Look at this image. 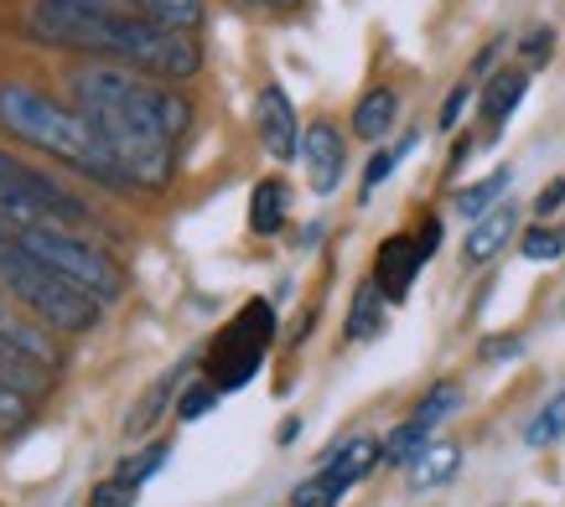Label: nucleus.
Listing matches in <instances>:
<instances>
[{
    "label": "nucleus",
    "mask_w": 565,
    "mask_h": 507,
    "mask_svg": "<svg viewBox=\"0 0 565 507\" xmlns=\"http://www.w3.org/2000/svg\"><path fill=\"white\" fill-rule=\"evenodd\" d=\"M524 353V337H488L482 342V363H509Z\"/></svg>",
    "instance_id": "nucleus-33"
},
{
    "label": "nucleus",
    "mask_w": 565,
    "mask_h": 507,
    "mask_svg": "<svg viewBox=\"0 0 565 507\" xmlns=\"http://www.w3.org/2000/svg\"><path fill=\"white\" fill-rule=\"evenodd\" d=\"M52 6H68L84 17H140V0H52Z\"/></svg>",
    "instance_id": "nucleus-29"
},
{
    "label": "nucleus",
    "mask_w": 565,
    "mask_h": 507,
    "mask_svg": "<svg viewBox=\"0 0 565 507\" xmlns=\"http://www.w3.org/2000/svg\"><path fill=\"white\" fill-rule=\"evenodd\" d=\"M420 249H415V234H394L379 244L374 254V285L384 290V301H405L415 285V274H420Z\"/></svg>",
    "instance_id": "nucleus-10"
},
{
    "label": "nucleus",
    "mask_w": 565,
    "mask_h": 507,
    "mask_svg": "<svg viewBox=\"0 0 565 507\" xmlns=\"http://www.w3.org/2000/svg\"><path fill=\"white\" fill-rule=\"evenodd\" d=\"M140 492L125 487V482H99V487L88 492V507H136Z\"/></svg>",
    "instance_id": "nucleus-31"
},
{
    "label": "nucleus",
    "mask_w": 565,
    "mask_h": 507,
    "mask_svg": "<svg viewBox=\"0 0 565 507\" xmlns=\"http://www.w3.org/2000/svg\"><path fill=\"white\" fill-rule=\"evenodd\" d=\"M384 290L374 285V280H363L359 290H353V305H348V322H343V332H348V342H369V337H379L384 332Z\"/></svg>",
    "instance_id": "nucleus-14"
},
{
    "label": "nucleus",
    "mask_w": 565,
    "mask_h": 507,
    "mask_svg": "<svg viewBox=\"0 0 565 507\" xmlns=\"http://www.w3.org/2000/svg\"><path fill=\"white\" fill-rule=\"evenodd\" d=\"M561 207H565V176H555V182L534 197V213H540V218H550V213H561Z\"/></svg>",
    "instance_id": "nucleus-34"
},
{
    "label": "nucleus",
    "mask_w": 565,
    "mask_h": 507,
    "mask_svg": "<svg viewBox=\"0 0 565 507\" xmlns=\"http://www.w3.org/2000/svg\"><path fill=\"white\" fill-rule=\"evenodd\" d=\"M411 145H420V130H411V136L399 140V145H390V151H379L374 161L363 166V186H359V197H363V203H369V197H374L379 186L390 182V171L399 166V161H405V151H411Z\"/></svg>",
    "instance_id": "nucleus-23"
},
{
    "label": "nucleus",
    "mask_w": 565,
    "mask_h": 507,
    "mask_svg": "<svg viewBox=\"0 0 565 507\" xmlns=\"http://www.w3.org/2000/svg\"><path fill=\"white\" fill-rule=\"evenodd\" d=\"M167 461H172V445H167V440H156V445H146L140 456L120 461V472H115V482H125V487H136V492H140L156 472H161V466H167Z\"/></svg>",
    "instance_id": "nucleus-22"
},
{
    "label": "nucleus",
    "mask_w": 565,
    "mask_h": 507,
    "mask_svg": "<svg viewBox=\"0 0 565 507\" xmlns=\"http://www.w3.org/2000/svg\"><path fill=\"white\" fill-rule=\"evenodd\" d=\"M296 435H301V420H286V424H280V435H275V440H280V445H291Z\"/></svg>",
    "instance_id": "nucleus-38"
},
{
    "label": "nucleus",
    "mask_w": 565,
    "mask_h": 507,
    "mask_svg": "<svg viewBox=\"0 0 565 507\" xmlns=\"http://www.w3.org/2000/svg\"><path fill=\"white\" fill-rule=\"evenodd\" d=\"M467 99H472V78H467V84H457L451 94H446V104H441V115H436V125H441V130H457V119H462Z\"/></svg>",
    "instance_id": "nucleus-32"
},
{
    "label": "nucleus",
    "mask_w": 565,
    "mask_h": 507,
    "mask_svg": "<svg viewBox=\"0 0 565 507\" xmlns=\"http://www.w3.org/2000/svg\"><path fill=\"white\" fill-rule=\"evenodd\" d=\"M379 461H384V440H374V435H353V440H343V445H332L322 461V472L307 476V482L291 492V507H338L363 476L374 472Z\"/></svg>",
    "instance_id": "nucleus-6"
},
{
    "label": "nucleus",
    "mask_w": 565,
    "mask_h": 507,
    "mask_svg": "<svg viewBox=\"0 0 565 507\" xmlns=\"http://www.w3.org/2000/svg\"><path fill=\"white\" fill-rule=\"evenodd\" d=\"M519 52H524V63H530V68H545L550 52H555V32H550V26H534V32L519 42Z\"/></svg>",
    "instance_id": "nucleus-30"
},
{
    "label": "nucleus",
    "mask_w": 565,
    "mask_h": 507,
    "mask_svg": "<svg viewBox=\"0 0 565 507\" xmlns=\"http://www.w3.org/2000/svg\"><path fill=\"white\" fill-rule=\"evenodd\" d=\"M249 228L259 238H275L286 228V182H275V176L255 182V192H249Z\"/></svg>",
    "instance_id": "nucleus-15"
},
{
    "label": "nucleus",
    "mask_w": 565,
    "mask_h": 507,
    "mask_svg": "<svg viewBox=\"0 0 565 507\" xmlns=\"http://www.w3.org/2000/svg\"><path fill=\"white\" fill-rule=\"evenodd\" d=\"M26 32L36 42H52V47L109 57L120 68H136L146 78H156V84H177V78H192L203 68L198 32H172V26H156L146 17H84V11H68V6L36 0Z\"/></svg>",
    "instance_id": "nucleus-1"
},
{
    "label": "nucleus",
    "mask_w": 565,
    "mask_h": 507,
    "mask_svg": "<svg viewBox=\"0 0 565 507\" xmlns=\"http://www.w3.org/2000/svg\"><path fill=\"white\" fill-rule=\"evenodd\" d=\"M509 182H514V166L488 171L482 182H472V186H462V192H457V213L478 223L482 213H493V207L503 203V197H509Z\"/></svg>",
    "instance_id": "nucleus-17"
},
{
    "label": "nucleus",
    "mask_w": 565,
    "mask_h": 507,
    "mask_svg": "<svg viewBox=\"0 0 565 507\" xmlns=\"http://www.w3.org/2000/svg\"><path fill=\"white\" fill-rule=\"evenodd\" d=\"M426 445H430V430H426V424H420V420H405L390 440H384V461H390V466H399V461H415L420 451H426Z\"/></svg>",
    "instance_id": "nucleus-24"
},
{
    "label": "nucleus",
    "mask_w": 565,
    "mask_h": 507,
    "mask_svg": "<svg viewBox=\"0 0 565 507\" xmlns=\"http://www.w3.org/2000/svg\"><path fill=\"white\" fill-rule=\"evenodd\" d=\"M0 125L26 145H42L47 155L68 161L73 171H84L104 186H130L125 182L115 151L104 145V136L94 130V119L68 109V104H52L47 94H36L26 84H0Z\"/></svg>",
    "instance_id": "nucleus-2"
},
{
    "label": "nucleus",
    "mask_w": 565,
    "mask_h": 507,
    "mask_svg": "<svg viewBox=\"0 0 565 507\" xmlns=\"http://www.w3.org/2000/svg\"><path fill=\"white\" fill-rule=\"evenodd\" d=\"M177 384H182V368L161 373V378H156L151 389H146V399H140V404H136V414L125 420V430H130V435H140V430H151V424H156V414H161V409H167V399H172V393H177Z\"/></svg>",
    "instance_id": "nucleus-20"
},
{
    "label": "nucleus",
    "mask_w": 565,
    "mask_h": 507,
    "mask_svg": "<svg viewBox=\"0 0 565 507\" xmlns=\"http://www.w3.org/2000/svg\"><path fill=\"white\" fill-rule=\"evenodd\" d=\"M255 130H259V145L275 155V161H296L301 155V125H296V104L286 99L280 84H265L255 99Z\"/></svg>",
    "instance_id": "nucleus-8"
},
{
    "label": "nucleus",
    "mask_w": 565,
    "mask_h": 507,
    "mask_svg": "<svg viewBox=\"0 0 565 507\" xmlns=\"http://www.w3.org/2000/svg\"><path fill=\"white\" fill-rule=\"evenodd\" d=\"M467 155H472V136H462V140H457V151H451V171L462 166Z\"/></svg>",
    "instance_id": "nucleus-37"
},
{
    "label": "nucleus",
    "mask_w": 565,
    "mask_h": 507,
    "mask_svg": "<svg viewBox=\"0 0 565 507\" xmlns=\"http://www.w3.org/2000/svg\"><path fill=\"white\" fill-rule=\"evenodd\" d=\"M275 342V305L270 301H249L234 316V322L218 332V342L207 347V384H218V393L244 389L259 368H265V353Z\"/></svg>",
    "instance_id": "nucleus-5"
},
{
    "label": "nucleus",
    "mask_w": 565,
    "mask_h": 507,
    "mask_svg": "<svg viewBox=\"0 0 565 507\" xmlns=\"http://www.w3.org/2000/svg\"><path fill=\"white\" fill-rule=\"evenodd\" d=\"M561 435H565V389L555 393V399H545V409H540V414L524 424V445L545 451V445H555Z\"/></svg>",
    "instance_id": "nucleus-21"
},
{
    "label": "nucleus",
    "mask_w": 565,
    "mask_h": 507,
    "mask_svg": "<svg viewBox=\"0 0 565 507\" xmlns=\"http://www.w3.org/2000/svg\"><path fill=\"white\" fill-rule=\"evenodd\" d=\"M394 115H399V99H394V88H369L353 109V136L359 140H384L390 136Z\"/></svg>",
    "instance_id": "nucleus-16"
},
{
    "label": "nucleus",
    "mask_w": 565,
    "mask_h": 507,
    "mask_svg": "<svg viewBox=\"0 0 565 507\" xmlns=\"http://www.w3.org/2000/svg\"><path fill=\"white\" fill-rule=\"evenodd\" d=\"M17 244L32 259H42L47 270H57L68 285L88 290L99 305L120 301L125 295V270L109 259V254L99 249V244H88V238L68 234V228H26V234H17Z\"/></svg>",
    "instance_id": "nucleus-4"
},
{
    "label": "nucleus",
    "mask_w": 565,
    "mask_h": 507,
    "mask_svg": "<svg viewBox=\"0 0 565 507\" xmlns=\"http://www.w3.org/2000/svg\"><path fill=\"white\" fill-rule=\"evenodd\" d=\"M462 466V445H451V440H430L426 451L411 461V487L426 492V487H446L451 476Z\"/></svg>",
    "instance_id": "nucleus-13"
},
{
    "label": "nucleus",
    "mask_w": 565,
    "mask_h": 507,
    "mask_svg": "<svg viewBox=\"0 0 565 507\" xmlns=\"http://www.w3.org/2000/svg\"><path fill=\"white\" fill-rule=\"evenodd\" d=\"M140 17L172 32H198L203 26V0H140Z\"/></svg>",
    "instance_id": "nucleus-19"
},
{
    "label": "nucleus",
    "mask_w": 565,
    "mask_h": 507,
    "mask_svg": "<svg viewBox=\"0 0 565 507\" xmlns=\"http://www.w3.org/2000/svg\"><path fill=\"white\" fill-rule=\"evenodd\" d=\"M415 249H420V259H430V254L441 249V218H426V223H420V234H415Z\"/></svg>",
    "instance_id": "nucleus-35"
},
{
    "label": "nucleus",
    "mask_w": 565,
    "mask_h": 507,
    "mask_svg": "<svg viewBox=\"0 0 565 507\" xmlns=\"http://www.w3.org/2000/svg\"><path fill=\"white\" fill-rule=\"evenodd\" d=\"M0 342H6V347H17L21 357H32V363H42V368H47V363H57V353L47 347V337H42L36 326L21 322L17 311L6 305V295H0Z\"/></svg>",
    "instance_id": "nucleus-18"
},
{
    "label": "nucleus",
    "mask_w": 565,
    "mask_h": 507,
    "mask_svg": "<svg viewBox=\"0 0 565 507\" xmlns=\"http://www.w3.org/2000/svg\"><path fill=\"white\" fill-rule=\"evenodd\" d=\"M498 47H503V42H488V47L478 52V63H472V78H493V57H498Z\"/></svg>",
    "instance_id": "nucleus-36"
},
{
    "label": "nucleus",
    "mask_w": 565,
    "mask_h": 507,
    "mask_svg": "<svg viewBox=\"0 0 565 507\" xmlns=\"http://www.w3.org/2000/svg\"><path fill=\"white\" fill-rule=\"evenodd\" d=\"M26 424H32V399H26L17 384L0 378V435H17Z\"/></svg>",
    "instance_id": "nucleus-26"
},
{
    "label": "nucleus",
    "mask_w": 565,
    "mask_h": 507,
    "mask_svg": "<svg viewBox=\"0 0 565 507\" xmlns=\"http://www.w3.org/2000/svg\"><path fill=\"white\" fill-rule=\"evenodd\" d=\"M6 244H11V228H6V223H0V249H6Z\"/></svg>",
    "instance_id": "nucleus-41"
},
{
    "label": "nucleus",
    "mask_w": 565,
    "mask_h": 507,
    "mask_svg": "<svg viewBox=\"0 0 565 507\" xmlns=\"http://www.w3.org/2000/svg\"><path fill=\"white\" fill-rule=\"evenodd\" d=\"M524 94H530V68H503L488 78V88H482V119L493 125V130H503L509 119H514V109L524 104Z\"/></svg>",
    "instance_id": "nucleus-12"
},
{
    "label": "nucleus",
    "mask_w": 565,
    "mask_h": 507,
    "mask_svg": "<svg viewBox=\"0 0 565 507\" xmlns=\"http://www.w3.org/2000/svg\"><path fill=\"white\" fill-rule=\"evenodd\" d=\"M317 238H322V223H307V234L296 238V244H301V249H311V244H317Z\"/></svg>",
    "instance_id": "nucleus-39"
},
{
    "label": "nucleus",
    "mask_w": 565,
    "mask_h": 507,
    "mask_svg": "<svg viewBox=\"0 0 565 507\" xmlns=\"http://www.w3.org/2000/svg\"><path fill=\"white\" fill-rule=\"evenodd\" d=\"M218 399H223L218 384L198 378V384H188V389H182V399H177V414H182V420H203V414L218 404Z\"/></svg>",
    "instance_id": "nucleus-28"
},
{
    "label": "nucleus",
    "mask_w": 565,
    "mask_h": 507,
    "mask_svg": "<svg viewBox=\"0 0 565 507\" xmlns=\"http://www.w3.org/2000/svg\"><path fill=\"white\" fill-rule=\"evenodd\" d=\"M0 280H6V290H11L42 326H52V332L78 337V332H94L104 316V305L94 301L88 290L68 285L57 270H47L42 259H32V254L21 249L17 238L0 249Z\"/></svg>",
    "instance_id": "nucleus-3"
},
{
    "label": "nucleus",
    "mask_w": 565,
    "mask_h": 507,
    "mask_svg": "<svg viewBox=\"0 0 565 507\" xmlns=\"http://www.w3.org/2000/svg\"><path fill=\"white\" fill-rule=\"evenodd\" d=\"M0 192H6V197H21V203H32V207H42L57 228H88V207L78 203V197H68V192L52 182V176H42L36 166L17 161L11 151H0Z\"/></svg>",
    "instance_id": "nucleus-7"
},
{
    "label": "nucleus",
    "mask_w": 565,
    "mask_h": 507,
    "mask_svg": "<svg viewBox=\"0 0 565 507\" xmlns=\"http://www.w3.org/2000/svg\"><path fill=\"white\" fill-rule=\"evenodd\" d=\"M519 228V207L514 203H498L493 213H482L472 228H467V244H462V259L467 265H488L503 244H509V234Z\"/></svg>",
    "instance_id": "nucleus-11"
},
{
    "label": "nucleus",
    "mask_w": 565,
    "mask_h": 507,
    "mask_svg": "<svg viewBox=\"0 0 565 507\" xmlns=\"http://www.w3.org/2000/svg\"><path fill=\"white\" fill-rule=\"evenodd\" d=\"M519 249H524V259H561L565 254V228L540 223V228H530V234L519 238Z\"/></svg>",
    "instance_id": "nucleus-27"
},
{
    "label": "nucleus",
    "mask_w": 565,
    "mask_h": 507,
    "mask_svg": "<svg viewBox=\"0 0 565 507\" xmlns=\"http://www.w3.org/2000/svg\"><path fill=\"white\" fill-rule=\"evenodd\" d=\"M301 161H307V182L317 197H332L338 182H343V166H348V145L338 136L332 119H311L307 136H301Z\"/></svg>",
    "instance_id": "nucleus-9"
},
{
    "label": "nucleus",
    "mask_w": 565,
    "mask_h": 507,
    "mask_svg": "<svg viewBox=\"0 0 565 507\" xmlns=\"http://www.w3.org/2000/svg\"><path fill=\"white\" fill-rule=\"evenodd\" d=\"M457 409H462V389H457V384H436V389L420 399V409H415L411 420H420L426 430H436V424H441L446 414H457Z\"/></svg>",
    "instance_id": "nucleus-25"
},
{
    "label": "nucleus",
    "mask_w": 565,
    "mask_h": 507,
    "mask_svg": "<svg viewBox=\"0 0 565 507\" xmlns=\"http://www.w3.org/2000/svg\"><path fill=\"white\" fill-rule=\"evenodd\" d=\"M265 6H275V11H291V6H301V0H265Z\"/></svg>",
    "instance_id": "nucleus-40"
}]
</instances>
